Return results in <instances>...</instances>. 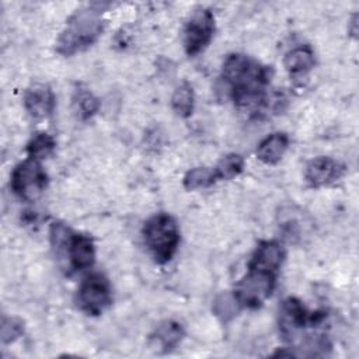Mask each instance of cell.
<instances>
[{
    "instance_id": "7",
    "label": "cell",
    "mask_w": 359,
    "mask_h": 359,
    "mask_svg": "<svg viewBox=\"0 0 359 359\" xmlns=\"http://www.w3.org/2000/svg\"><path fill=\"white\" fill-rule=\"evenodd\" d=\"M310 323V314L296 297H287L279 309V332L286 342H293L300 331Z\"/></svg>"
},
{
    "instance_id": "9",
    "label": "cell",
    "mask_w": 359,
    "mask_h": 359,
    "mask_svg": "<svg viewBox=\"0 0 359 359\" xmlns=\"http://www.w3.org/2000/svg\"><path fill=\"white\" fill-rule=\"evenodd\" d=\"M285 248L279 241L264 240L257 245L248 268L276 273L285 261Z\"/></svg>"
},
{
    "instance_id": "2",
    "label": "cell",
    "mask_w": 359,
    "mask_h": 359,
    "mask_svg": "<svg viewBox=\"0 0 359 359\" xmlns=\"http://www.w3.org/2000/svg\"><path fill=\"white\" fill-rule=\"evenodd\" d=\"M143 240L157 264L168 262L180 244V227L168 213L151 216L143 226Z\"/></svg>"
},
{
    "instance_id": "15",
    "label": "cell",
    "mask_w": 359,
    "mask_h": 359,
    "mask_svg": "<svg viewBox=\"0 0 359 359\" xmlns=\"http://www.w3.org/2000/svg\"><path fill=\"white\" fill-rule=\"evenodd\" d=\"M194 104H195V94H194L192 86L187 81L181 83L174 90L171 97V107L174 112L181 118H188L194 112Z\"/></svg>"
},
{
    "instance_id": "13",
    "label": "cell",
    "mask_w": 359,
    "mask_h": 359,
    "mask_svg": "<svg viewBox=\"0 0 359 359\" xmlns=\"http://www.w3.org/2000/svg\"><path fill=\"white\" fill-rule=\"evenodd\" d=\"M289 147V137L286 133L276 132L266 136L257 147V158L264 164L272 165L282 160Z\"/></svg>"
},
{
    "instance_id": "19",
    "label": "cell",
    "mask_w": 359,
    "mask_h": 359,
    "mask_svg": "<svg viewBox=\"0 0 359 359\" xmlns=\"http://www.w3.org/2000/svg\"><path fill=\"white\" fill-rule=\"evenodd\" d=\"M244 168V158L240 154L230 153L224 156L213 168L217 180H233L240 175Z\"/></svg>"
},
{
    "instance_id": "4",
    "label": "cell",
    "mask_w": 359,
    "mask_h": 359,
    "mask_svg": "<svg viewBox=\"0 0 359 359\" xmlns=\"http://www.w3.org/2000/svg\"><path fill=\"white\" fill-rule=\"evenodd\" d=\"M48 175L41 163L34 158H27L17 164L11 172V189L24 201H35L45 191Z\"/></svg>"
},
{
    "instance_id": "22",
    "label": "cell",
    "mask_w": 359,
    "mask_h": 359,
    "mask_svg": "<svg viewBox=\"0 0 359 359\" xmlns=\"http://www.w3.org/2000/svg\"><path fill=\"white\" fill-rule=\"evenodd\" d=\"M72 234L73 231L63 223H53L50 226V243L57 254H66Z\"/></svg>"
},
{
    "instance_id": "8",
    "label": "cell",
    "mask_w": 359,
    "mask_h": 359,
    "mask_svg": "<svg viewBox=\"0 0 359 359\" xmlns=\"http://www.w3.org/2000/svg\"><path fill=\"white\" fill-rule=\"evenodd\" d=\"M344 174H345L344 164H341L339 161L331 157L320 156L313 158L307 164L304 177L310 187L320 188V187H325L337 182L339 178H342Z\"/></svg>"
},
{
    "instance_id": "23",
    "label": "cell",
    "mask_w": 359,
    "mask_h": 359,
    "mask_svg": "<svg viewBox=\"0 0 359 359\" xmlns=\"http://www.w3.org/2000/svg\"><path fill=\"white\" fill-rule=\"evenodd\" d=\"M282 230L286 233V236H289L290 238H296L300 236L302 233V229H303V224H302V219L289 209V212L286 215H282V219H280V224Z\"/></svg>"
},
{
    "instance_id": "14",
    "label": "cell",
    "mask_w": 359,
    "mask_h": 359,
    "mask_svg": "<svg viewBox=\"0 0 359 359\" xmlns=\"http://www.w3.org/2000/svg\"><path fill=\"white\" fill-rule=\"evenodd\" d=\"M314 50L309 45H300L290 49L283 57V66L290 76H300L314 67Z\"/></svg>"
},
{
    "instance_id": "20",
    "label": "cell",
    "mask_w": 359,
    "mask_h": 359,
    "mask_svg": "<svg viewBox=\"0 0 359 359\" xmlns=\"http://www.w3.org/2000/svg\"><path fill=\"white\" fill-rule=\"evenodd\" d=\"M74 104L83 119L94 116L100 109V100L87 88L79 87L74 91Z\"/></svg>"
},
{
    "instance_id": "21",
    "label": "cell",
    "mask_w": 359,
    "mask_h": 359,
    "mask_svg": "<svg viewBox=\"0 0 359 359\" xmlns=\"http://www.w3.org/2000/svg\"><path fill=\"white\" fill-rule=\"evenodd\" d=\"M24 334V321L18 317H3L1 321V342L11 344Z\"/></svg>"
},
{
    "instance_id": "24",
    "label": "cell",
    "mask_w": 359,
    "mask_h": 359,
    "mask_svg": "<svg viewBox=\"0 0 359 359\" xmlns=\"http://www.w3.org/2000/svg\"><path fill=\"white\" fill-rule=\"evenodd\" d=\"M348 31L351 32V35L353 38H356V34H358V14H355L349 22V27H348Z\"/></svg>"
},
{
    "instance_id": "5",
    "label": "cell",
    "mask_w": 359,
    "mask_h": 359,
    "mask_svg": "<svg viewBox=\"0 0 359 359\" xmlns=\"http://www.w3.org/2000/svg\"><path fill=\"white\" fill-rule=\"evenodd\" d=\"M112 302V292L108 279L101 273H91L79 286L77 304L90 314H101Z\"/></svg>"
},
{
    "instance_id": "18",
    "label": "cell",
    "mask_w": 359,
    "mask_h": 359,
    "mask_svg": "<svg viewBox=\"0 0 359 359\" xmlns=\"http://www.w3.org/2000/svg\"><path fill=\"white\" fill-rule=\"evenodd\" d=\"M212 309H213V313L216 314V317L220 321L227 323V321H230L231 318H234L237 316L241 306L237 302L234 293H220L215 299Z\"/></svg>"
},
{
    "instance_id": "10",
    "label": "cell",
    "mask_w": 359,
    "mask_h": 359,
    "mask_svg": "<svg viewBox=\"0 0 359 359\" xmlns=\"http://www.w3.org/2000/svg\"><path fill=\"white\" fill-rule=\"evenodd\" d=\"M24 107L32 118L42 119L49 116L55 108L53 91L48 84H32L24 94Z\"/></svg>"
},
{
    "instance_id": "6",
    "label": "cell",
    "mask_w": 359,
    "mask_h": 359,
    "mask_svg": "<svg viewBox=\"0 0 359 359\" xmlns=\"http://www.w3.org/2000/svg\"><path fill=\"white\" fill-rule=\"evenodd\" d=\"M215 32V17L209 8H196L184 29V46L189 56L201 53L212 41Z\"/></svg>"
},
{
    "instance_id": "16",
    "label": "cell",
    "mask_w": 359,
    "mask_h": 359,
    "mask_svg": "<svg viewBox=\"0 0 359 359\" xmlns=\"http://www.w3.org/2000/svg\"><path fill=\"white\" fill-rule=\"evenodd\" d=\"M217 181L215 170L208 167H195L189 170L184 177V188L188 191L203 189L213 185Z\"/></svg>"
},
{
    "instance_id": "17",
    "label": "cell",
    "mask_w": 359,
    "mask_h": 359,
    "mask_svg": "<svg viewBox=\"0 0 359 359\" xmlns=\"http://www.w3.org/2000/svg\"><path fill=\"white\" fill-rule=\"evenodd\" d=\"M55 146H56L55 139L49 133L39 132L35 136H32L31 140L28 142L27 153L29 158L41 161L53 153Z\"/></svg>"
},
{
    "instance_id": "12",
    "label": "cell",
    "mask_w": 359,
    "mask_h": 359,
    "mask_svg": "<svg viewBox=\"0 0 359 359\" xmlns=\"http://www.w3.org/2000/svg\"><path fill=\"white\" fill-rule=\"evenodd\" d=\"M66 255L70 266L76 271H83L93 266L95 261V248L93 240L88 236L73 233L67 244Z\"/></svg>"
},
{
    "instance_id": "3",
    "label": "cell",
    "mask_w": 359,
    "mask_h": 359,
    "mask_svg": "<svg viewBox=\"0 0 359 359\" xmlns=\"http://www.w3.org/2000/svg\"><path fill=\"white\" fill-rule=\"evenodd\" d=\"M275 283L276 273L248 268L233 293L241 307L258 309L272 294Z\"/></svg>"
},
{
    "instance_id": "1",
    "label": "cell",
    "mask_w": 359,
    "mask_h": 359,
    "mask_svg": "<svg viewBox=\"0 0 359 359\" xmlns=\"http://www.w3.org/2000/svg\"><path fill=\"white\" fill-rule=\"evenodd\" d=\"M101 14L95 6L76 11L56 41L57 53L70 56L94 43L104 29Z\"/></svg>"
},
{
    "instance_id": "11",
    "label": "cell",
    "mask_w": 359,
    "mask_h": 359,
    "mask_svg": "<svg viewBox=\"0 0 359 359\" xmlns=\"http://www.w3.org/2000/svg\"><path fill=\"white\" fill-rule=\"evenodd\" d=\"M185 332L180 323L174 320L161 321L150 334V346L157 353H168L182 341Z\"/></svg>"
}]
</instances>
